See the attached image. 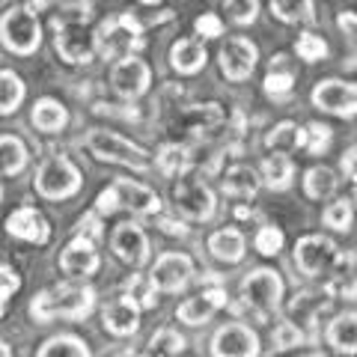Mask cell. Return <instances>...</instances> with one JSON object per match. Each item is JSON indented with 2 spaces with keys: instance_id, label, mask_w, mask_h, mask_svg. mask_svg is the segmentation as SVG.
Returning <instances> with one entry per match:
<instances>
[{
  "instance_id": "1",
  "label": "cell",
  "mask_w": 357,
  "mask_h": 357,
  "mask_svg": "<svg viewBox=\"0 0 357 357\" xmlns=\"http://www.w3.org/2000/svg\"><path fill=\"white\" fill-rule=\"evenodd\" d=\"M96 310V292L89 286H72V283H63V286H54V289H45L33 298L30 304V316L36 321H54V319H86L89 312Z\"/></svg>"
},
{
  "instance_id": "2",
  "label": "cell",
  "mask_w": 357,
  "mask_h": 357,
  "mask_svg": "<svg viewBox=\"0 0 357 357\" xmlns=\"http://www.w3.org/2000/svg\"><path fill=\"white\" fill-rule=\"evenodd\" d=\"M116 208H131L134 215H158L161 199L155 191H149L146 185L131 182V178H116L107 191L98 194L96 211L98 215H110V211H116Z\"/></svg>"
},
{
  "instance_id": "3",
  "label": "cell",
  "mask_w": 357,
  "mask_h": 357,
  "mask_svg": "<svg viewBox=\"0 0 357 357\" xmlns=\"http://www.w3.org/2000/svg\"><path fill=\"white\" fill-rule=\"evenodd\" d=\"M84 143H86L89 155H96L98 161H107V164H126V167H134V170H149V164H152L146 149L134 146L131 140H126L116 131L93 128Z\"/></svg>"
},
{
  "instance_id": "4",
  "label": "cell",
  "mask_w": 357,
  "mask_h": 357,
  "mask_svg": "<svg viewBox=\"0 0 357 357\" xmlns=\"http://www.w3.org/2000/svg\"><path fill=\"white\" fill-rule=\"evenodd\" d=\"M143 45V27L131 13H122L107 18L102 27L96 30V51H102L110 60L131 57L134 48Z\"/></svg>"
},
{
  "instance_id": "5",
  "label": "cell",
  "mask_w": 357,
  "mask_h": 357,
  "mask_svg": "<svg viewBox=\"0 0 357 357\" xmlns=\"http://www.w3.org/2000/svg\"><path fill=\"white\" fill-rule=\"evenodd\" d=\"M36 194L45 199H69L81 191V170L66 158V155H51L36 170Z\"/></svg>"
},
{
  "instance_id": "6",
  "label": "cell",
  "mask_w": 357,
  "mask_h": 357,
  "mask_svg": "<svg viewBox=\"0 0 357 357\" xmlns=\"http://www.w3.org/2000/svg\"><path fill=\"white\" fill-rule=\"evenodd\" d=\"M0 39H3L9 51L21 54V57L36 51L42 42V27H39V18L33 15V9L27 6L6 9L3 18H0Z\"/></svg>"
},
{
  "instance_id": "7",
  "label": "cell",
  "mask_w": 357,
  "mask_h": 357,
  "mask_svg": "<svg viewBox=\"0 0 357 357\" xmlns=\"http://www.w3.org/2000/svg\"><path fill=\"white\" fill-rule=\"evenodd\" d=\"M283 298V280L280 274L271 271V268H256L241 280V301L244 307L253 310L259 319H265L268 312H274L280 307Z\"/></svg>"
},
{
  "instance_id": "8",
  "label": "cell",
  "mask_w": 357,
  "mask_h": 357,
  "mask_svg": "<svg viewBox=\"0 0 357 357\" xmlns=\"http://www.w3.org/2000/svg\"><path fill=\"white\" fill-rule=\"evenodd\" d=\"M312 105L325 114L333 116H357V84L351 81H337V77H328V81H319L312 89Z\"/></svg>"
},
{
  "instance_id": "9",
  "label": "cell",
  "mask_w": 357,
  "mask_h": 357,
  "mask_svg": "<svg viewBox=\"0 0 357 357\" xmlns=\"http://www.w3.org/2000/svg\"><path fill=\"white\" fill-rule=\"evenodd\" d=\"M57 54L66 63H93L96 57V33L84 27V21H63L57 24Z\"/></svg>"
},
{
  "instance_id": "10",
  "label": "cell",
  "mask_w": 357,
  "mask_h": 357,
  "mask_svg": "<svg viewBox=\"0 0 357 357\" xmlns=\"http://www.w3.org/2000/svg\"><path fill=\"white\" fill-rule=\"evenodd\" d=\"M337 244L325 236H304L295 248V265L301 268V274L307 277H321L331 271V265L337 262Z\"/></svg>"
},
{
  "instance_id": "11",
  "label": "cell",
  "mask_w": 357,
  "mask_h": 357,
  "mask_svg": "<svg viewBox=\"0 0 357 357\" xmlns=\"http://www.w3.org/2000/svg\"><path fill=\"white\" fill-rule=\"evenodd\" d=\"M173 199H176V208L188 220L215 218V194L203 182H197V178H182L178 185H173Z\"/></svg>"
},
{
  "instance_id": "12",
  "label": "cell",
  "mask_w": 357,
  "mask_h": 357,
  "mask_svg": "<svg viewBox=\"0 0 357 357\" xmlns=\"http://www.w3.org/2000/svg\"><path fill=\"white\" fill-rule=\"evenodd\" d=\"M191 274H194L191 256L164 253V256H158V262H155L149 280L158 292H182V289L188 286V280H191Z\"/></svg>"
},
{
  "instance_id": "13",
  "label": "cell",
  "mask_w": 357,
  "mask_h": 357,
  "mask_svg": "<svg viewBox=\"0 0 357 357\" xmlns=\"http://www.w3.org/2000/svg\"><path fill=\"white\" fill-rule=\"evenodd\" d=\"M211 354L215 357H259V337L248 325H223L215 340H211Z\"/></svg>"
},
{
  "instance_id": "14",
  "label": "cell",
  "mask_w": 357,
  "mask_h": 357,
  "mask_svg": "<svg viewBox=\"0 0 357 357\" xmlns=\"http://www.w3.org/2000/svg\"><path fill=\"white\" fill-rule=\"evenodd\" d=\"M152 84V69L137 57H122L110 69V86L116 89V96L122 98H137L149 89Z\"/></svg>"
},
{
  "instance_id": "15",
  "label": "cell",
  "mask_w": 357,
  "mask_h": 357,
  "mask_svg": "<svg viewBox=\"0 0 357 357\" xmlns=\"http://www.w3.org/2000/svg\"><path fill=\"white\" fill-rule=\"evenodd\" d=\"M110 250H114L116 259H122L126 265L140 268L149 259V238L137 223L126 220V223H119L114 229V236H110Z\"/></svg>"
},
{
  "instance_id": "16",
  "label": "cell",
  "mask_w": 357,
  "mask_h": 357,
  "mask_svg": "<svg viewBox=\"0 0 357 357\" xmlns=\"http://www.w3.org/2000/svg\"><path fill=\"white\" fill-rule=\"evenodd\" d=\"M256 60H259V51L256 45L244 36L229 39L220 48V72L229 77V81H248L256 69Z\"/></svg>"
},
{
  "instance_id": "17",
  "label": "cell",
  "mask_w": 357,
  "mask_h": 357,
  "mask_svg": "<svg viewBox=\"0 0 357 357\" xmlns=\"http://www.w3.org/2000/svg\"><path fill=\"white\" fill-rule=\"evenodd\" d=\"M98 265H102V256H98L96 244L77 236L66 244V250L60 253V268L66 274L72 277V280H84V277H93L98 271Z\"/></svg>"
},
{
  "instance_id": "18",
  "label": "cell",
  "mask_w": 357,
  "mask_h": 357,
  "mask_svg": "<svg viewBox=\"0 0 357 357\" xmlns=\"http://www.w3.org/2000/svg\"><path fill=\"white\" fill-rule=\"evenodd\" d=\"M223 304H227V292H223L220 286H215V289H203L199 295L188 298L185 304H178L176 319H178V321H185V325H191V328L206 325V321L215 316V312H218Z\"/></svg>"
},
{
  "instance_id": "19",
  "label": "cell",
  "mask_w": 357,
  "mask_h": 357,
  "mask_svg": "<svg viewBox=\"0 0 357 357\" xmlns=\"http://www.w3.org/2000/svg\"><path fill=\"white\" fill-rule=\"evenodd\" d=\"M6 232L9 236H15V238H21V241H30V244H45L51 238L48 220H45L42 211H36L33 206L15 208L13 215L6 218Z\"/></svg>"
},
{
  "instance_id": "20",
  "label": "cell",
  "mask_w": 357,
  "mask_h": 357,
  "mask_svg": "<svg viewBox=\"0 0 357 357\" xmlns=\"http://www.w3.org/2000/svg\"><path fill=\"white\" fill-rule=\"evenodd\" d=\"M137 328H140V310L128 295L110 301L105 307V331H110L114 337H131V333H137Z\"/></svg>"
},
{
  "instance_id": "21",
  "label": "cell",
  "mask_w": 357,
  "mask_h": 357,
  "mask_svg": "<svg viewBox=\"0 0 357 357\" xmlns=\"http://www.w3.org/2000/svg\"><path fill=\"white\" fill-rule=\"evenodd\" d=\"M325 277H328V295L357 301V277H354V256L351 253H340Z\"/></svg>"
},
{
  "instance_id": "22",
  "label": "cell",
  "mask_w": 357,
  "mask_h": 357,
  "mask_svg": "<svg viewBox=\"0 0 357 357\" xmlns=\"http://www.w3.org/2000/svg\"><path fill=\"white\" fill-rule=\"evenodd\" d=\"M206 48L199 39H178L170 48V66L182 75H194L206 66Z\"/></svg>"
},
{
  "instance_id": "23",
  "label": "cell",
  "mask_w": 357,
  "mask_h": 357,
  "mask_svg": "<svg viewBox=\"0 0 357 357\" xmlns=\"http://www.w3.org/2000/svg\"><path fill=\"white\" fill-rule=\"evenodd\" d=\"M244 236H241V229L236 227H227V229H218L215 236L208 238V250L215 259L220 262H241V256H244Z\"/></svg>"
},
{
  "instance_id": "24",
  "label": "cell",
  "mask_w": 357,
  "mask_h": 357,
  "mask_svg": "<svg viewBox=\"0 0 357 357\" xmlns=\"http://www.w3.org/2000/svg\"><path fill=\"white\" fill-rule=\"evenodd\" d=\"M328 342L342 354H357V312H342L331 321Z\"/></svg>"
},
{
  "instance_id": "25",
  "label": "cell",
  "mask_w": 357,
  "mask_h": 357,
  "mask_svg": "<svg viewBox=\"0 0 357 357\" xmlns=\"http://www.w3.org/2000/svg\"><path fill=\"white\" fill-rule=\"evenodd\" d=\"M262 182L271 188V191H286L289 185H292V178H295V164L289 155H280V152H274V155H268V158L262 161Z\"/></svg>"
},
{
  "instance_id": "26",
  "label": "cell",
  "mask_w": 357,
  "mask_h": 357,
  "mask_svg": "<svg viewBox=\"0 0 357 357\" xmlns=\"http://www.w3.org/2000/svg\"><path fill=\"white\" fill-rule=\"evenodd\" d=\"M33 126L45 134H57L66 128V122H69V114H66V107L60 102H54V98H39L36 105H33Z\"/></svg>"
},
{
  "instance_id": "27",
  "label": "cell",
  "mask_w": 357,
  "mask_h": 357,
  "mask_svg": "<svg viewBox=\"0 0 357 357\" xmlns=\"http://www.w3.org/2000/svg\"><path fill=\"white\" fill-rule=\"evenodd\" d=\"M292 86H295L292 63H289L286 54H277V57L271 60V69H268V75H265V93L274 96V98H280L286 93H292Z\"/></svg>"
},
{
  "instance_id": "28",
  "label": "cell",
  "mask_w": 357,
  "mask_h": 357,
  "mask_svg": "<svg viewBox=\"0 0 357 357\" xmlns=\"http://www.w3.org/2000/svg\"><path fill=\"white\" fill-rule=\"evenodd\" d=\"M259 185H262V178L253 167H232L223 176V191L229 197H256Z\"/></svg>"
},
{
  "instance_id": "29",
  "label": "cell",
  "mask_w": 357,
  "mask_h": 357,
  "mask_svg": "<svg viewBox=\"0 0 357 357\" xmlns=\"http://www.w3.org/2000/svg\"><path fill=\"white\" fill-rule=\"evenodd\" d=\"M265 146L280 152V155L295 152V149L304 146V128H298L295 122H280V126H274L271 131H268Z\"/></svg>"
},
{
  "instance_id": "30",
  "label": "cell",
  "mask_w": 357,
  "mask_h": 357,
  "mask_svg": "<svg viewBox=\"0 0 357 357\" xmlns=\"http://www.w3.org/2000/svg\"><path fill=\"white\" fill-rule=\"evenodd\" d=\"M27 167V146L13 134L0 137V176H15Z\"/></svg>"
},
{
  "instance_id": "31",
  "label": "cell",
  "mask_w": 357,
  "mask_h": 357,
  "mask_svg": "<svg viewBox=\"0 0 357 357\" xmlns=\"http://www.w3.org/2000/svg\"><path fill=\"white\" fill-rule=\"evenodd\" d=\"M185 349V337L176 333L173 328H164L158 333H152V340L146 342V349L134 357H176L178 351Z\"/></svg>"
},
{
  "instance_id": "32",
  "label": "cell",
  "mask_w": 357,
  "mask_h": 357,
  "mask_svg": "<svg viewBox=\"0 0 357 357\" xmlns=\"http://www.w3.org/2000/svg\"><path fill=\"white\" fill-rule=\"evenodd\" d=\"M155 164H158V170L164 176H185L191 170V152L185 146H178V143H167V146H161V152L155 155Z\"/></svg>"
},
{
  "instance_id": "33",
  "label": "cell",
  "mask_w": 357,
  "mask_h": 357,
  "mask_svg": "<svg viewBox=\"0 0 357 357\" xmlns=\"http://www.w3.org/2000/svg\"><path fill=\"white\" fill-rule=\"evenodd\" d=\"M304 191L310 199H328L337 191V173L331 167H310L304 176Z\"/></svg>"
},
{
  "instance_id": "34",
  "label": "cell",
  "mask_w": 357,
  "mask_h": 357,
  "mask_svg": "<svg viewBox=\"0 0 357 357\" xmlns=\"http://www.w3.org/2000/svg\"><path fill=\"white\" fill-rule=\"evenodd\" d=\"M36 357H93V354H89L84 340L72 337V333H63V337H51L45 342Z\"/></svg>"
},
{
  "instance_id": "35",
  "label": "cell",
  "mask_w": 357,
  "mask_h": 357,
  "mask_svg": "<svg viewBox=\"0 0 357 357\" xmlns=\"http://www.w3.org/2000/svg\"><path fill=\"white\" fill-rule=\"evenodd\" d=\"M24 102V84L15 72L0 69V114H13Z\"/></svg>"
},
{
  "instance_id": "36",
  "label": "cell",
  "mask_w": 357,
  "mask_h": 357,
  "mask_svg": "<svg viewBox=\"0 0 357 357\" xmlns=\"http://www.w3.org/2000/svg\"><path fill=\"white\" fill-rule=\"evenodd\" d=\"M274 18L286 21V24H298V21H312V0H271Z\"/></svg>"
},
{
  "instance_id": "37",
  "label": "cell",
  "mask_w": 357,
  "mask_h": 357,
  "mask_svg": "<svg viewBox=\"0 0 357 357\" xmlns=\"http://www.w3.org/2000/svg\"><path fill=\"white\" fill-rule=\"evenodd\" d=\"M155 292H158V289L152 286L149 274H131L128 283H126V295L134 301V304H137V310H152L155 304H158Z\"/></svg>"
},
{
  "instance_id": "38",
  "label": "cell",
  "mask_w": 357,
  "mask_h": 357,
  "mask_svg": "<svg viewBox=\"0 0 357 357\" xmlns=\"http://www.w3.org/2000/svg\"><path fill=\"white\" fill-rule=\"evenodd\" d=\"M328 307V298L319 295V292H304L292 301V319H298L301 325H310L312 328V316H316V310H325Z\"/></svg>"
},
{
  "instance_id": "39",
  "label": "cell",
  "mask_w": 357,
  "mask_h": 357,
  "mask_svg": "<svg viewBox=\"0 0 357 357\" xmlns=\"http://www.w3.org/2000/svg\"><path fill=\"white\" fill-rule=\"evenodd\" d=\"M351 218H354V211H351V203H349V199H333V203L325 208V215H321L325 227L337 229V232H349Z\"/></svg>"
},
{
  "instance_id": "40",
  "label": "cell",
  "mask_w": 357,
  "mask_h": 357,
  "mask_svg": "<svg viewBox=\"0 0 357 357\" xmlns=\"http://www.w3.org/2000/svg\"><path fill=\"white\" fill-rule=\"evenodd\" d=\"M331 146V128L321 126V122H310L304 128V149L310 155H321Z\"/></svg>"
},
{
  "instance_id": "41",
  "label": "cell",
  "mask_w": 357,
  "mask_h": 357,
  "mask_svg": "<svg viewBox=\"0 0 357 357\" xmlns=\"http://www.w3.org/2000/svg\"><path fill=\"white\" fill-rule=\"evenodd\" d=\"M304 342V331H301L292 319L280 321V325L274 328V345L280 351H289V349H298V345Z\"/></svg>"
},
{
  "instance_id": "42",
  "label": "cell",
  "mask_w": 357,
  "mask_h": 357,
  "mask_svg": "<svg viewBox=\"0 0 357 357\" xmlns=\"http://www.w3.org/2000/svg\"><path fill=\"white\" fill-rule=\"evenodd\" d=\"M223 6L236 24H253L259 15V0H223Z\"/></svg>"
},
{
  "instance_id": "43",
  "label": "cell",
  "mask_w": 357,
  "mask_h": 357,
  "mask_svg": "<svg viewBox=\"0 0 357 357\" xmlns=\"http://www.w3.org/2000/svg\"><path fill=\"white\" fill-rule=\"evenodd\" d=\"M328 54V45L321 36H316V33H304V36L298 39V57L307 60V63H316V60H325Z\"/></svg>"
},
{
  "instance_id": "44",
  "label": "cell",
  "mask_w": 357,
  "mask_h": 357,
  "mask_svg": "<svg viewBox=\"0 0 357 357\" xmlns=\"http://www.w3.org/2000/svg\"><path fill=\"white\" fill-rule=\"evenodd\" d=\"M256 250H259L262 256H277L283 250V232L277 227H262L259 232H256Z\"/></svg>"
},
{
  "instance_id": "45",
  "label": "cell",
  "mask_w": 357,
  "mask_h": 357,
  "mask_svg": "<svg viewBox=\"0 0 357 357\" xmlns=\"http://www.w3.org/2000/svg\"><path fill=\"white\" fill-rule=\"evenodd\" d=\"M18 289H21V277H18L9 265H0V316L6 312L9 298H13Z\"/></svg>"
},
{
  "instance_id": "46",
  "label": "cell",
  "mask_w": 357,
  "mask_h": 357,
  "mask_svg": "<svg viewBox=\"0 0 357 357\" xmlns=\"http://www.w3.org/2000/svg\"><path fill=\"white\" fill-rule=\"evenodd\" d=\"M194 27H197L199 36H206V39H218V36H223V21H220L218 15H211V13L199 15Z\"/></svg>"
},
{
  "instance_id": "47",
  "label": "cell",
  "mask_w": 357,
  "mask_h": 357,
  "mask_svg": "<svg viewBox=\"0 0 357 357\" xmlns=\"http://www.w3.org/2000/svg\"><path fill=\"white\" fill-rule=\"evenodd\" d=\"M340 167H342V173H345V178H351V182L357 185V146H351L349 152L342 155V161H340Z\"/></svg>"
},
{
  "instance_id": "48",
  "label": "cell",
  "mask_w": 357,
  "mask_h": 357,
  "mask_svg": "<svg viewBox=\"0 0 357 357\" xmlns=\"http://www.w3.org/2000/svg\"><path fill=\"white\" fill-rule=\"evenodd\" d=\"M84 229H86V236H84V238H89V241L102 236V227H98V218H96V215L81 218V223H77V232H84Z\"/></svg>"
},
{
  "instance_id": "49",
  "label": "cell",
  "mask_w": 357,
  "mask_h": 357,
  "mask_svg": "<svg viewBox=\"0 0 357 357\" xmlns=\"http://www.w3.org/2000/svg\"><path fill=\"white\" fill-rule=\"evenodd\" d=\"M337 24L345 30V36H351V39L357 42V15H354V13H342Z\"/></svg>"
},
{
  "instance_id": "50",
  "label": "cell",
  "mask_w": 357,
  "mask_h": 357,
  "mask_svg": "<svg viewBox=\"0 0 357 357\" xmlns=\"http://www.w3.org/2000/svg\"><path fill=\"white\" fill-rule=\"evenodd\" d=\"M161 229L164 232H170V236H185V227H182V223H176V220H161Z\"/></svg>"
},
{
  "instance_id": "51",
  "label": "cell",
  "mask_w": 357,
  "mask_h": 357,
  "mask_svg": "<svg viewBox=\"0 0 357 357\" xmlns=\"http://www.w3.org/2000/svg\"><path fill=\"white\" fill-rule=\"evenodd\" d=\"M283 357H328V354H321V351H310V349H298V351H286Z\"/></svg>"
},
{
  "instance_id": "52",
  "label": "cell",
  "mask_w": 357,
  "mask_h": 357,
  "mask_svg": "<svg viewBox=\"0 0 357 357\" xmlns=\"http://www.w3.org/2000/svg\"><path fill=\"white\" fill-rule=\"evenodd\" d=\"M0 357H13V351H9L6 342H0Z\"/></svg>"
},
{
  "instance_id": "53",
  "label": "cell",
  "mask_w": 357,
  "mask_h": 357,
  "mask_svg": "<svg viewBox=\"0 0 357 357\" xmlns=\"http://www.w3.org/2000/svg\"><path fill=\"white\" fill-rule=\"evenodd\" d=\"M143 3H146V6H152V3H164V0H143Z\"/></svg>"
},
{
  "instance_id": "54",
  "label": "cell",
  "mask_w": 357,
  "mask_h": 357,
  "mask_svg": "<svg viewBox=\"0 0 357 357\" xmlns=\"http://www.w3.org/2000/svg\"><path fill=\"white\" fill-rule=\"evenodd\" d=\"M116 357H134V354H131V351H122V354H116Z\"/></svg>"
},
{
  "instance_id": "55",
  "label": "cell",
  "mask_w": 357,
  "mask_h": 357,
  "mask_svg": "<svg viewBox=\"0 0 357 357\" xmlns=\"http://www.w3.org/2000/svg\"><path fill=\"white\" fill-rule=\"evenodd\" d=\"M45 3H48V0H36V6H45Z\"/></svg>"
},
{
  "instance_id": "56",
  "label": "cell",
  "mask_w": 357,
  "mask_h": 357,
  "mask_svg": "<svg viewBox=\"0 0 357 357\" xmlns=\"http://www.w3.org/2000/svg\"><path fill=\"white\" fill-rule=\"evenodd\" d=\"M0 197H3V191H0Z\"/></svg>"
}]
</instances>
